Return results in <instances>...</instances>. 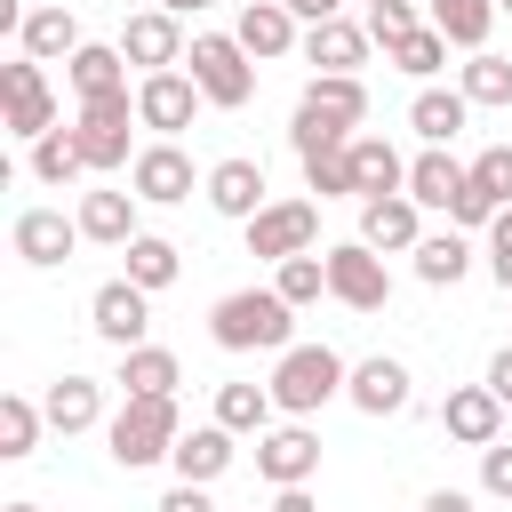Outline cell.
<instances>
[{
    "instance_id": "obj_5",
    "label": "cell",
    "mask_w": 512,
    "mask_h": 512,
    "mask_svg": "<svg viewBox=\"0 0 512 512\" xmlns=\"http://www.w3.org/2000/svg\"><path fill=\"white\" fill-rule=\"evenodd\" d=\"M128 120H136V88H128V96H96V104H80L72 136H80V152H88V168H96V176L136 168V152H128Z\"/></svg>"
},
{
    "instance_id": "obj_28",
    "label": "cell",
    "mask_w": 512,
    "mask_h": 512,
    "mask_svg": "<svg viewBox=\"0 0 512 512\" xmlns=\"http://www.w3.org/2000/svg\"><path fill=\"white\" fill-rule=\"evenodd\" d=\"M64 80H72V96H80V104H96V96H128V56H120V48H104V40H88V48L64 64Z\"/></svg>"
},
{
    "instance_id": "obj_26",
    "label": "cell",
    "mask_w": 512,
    "mask_h": 512,
    "mask_svg": "<svg viewBox=\"0 0 512 512\" xmlns=\"http://www.w3.org/2000/svg\"><path fill=\"white\" fill-rule=\"evenodd\" d=\"M304 64H320V72H360V64H368V24H352V16L312 24V32H304Z\"/></svg>"
},
{
    "instance_id": "obj_53",
    "label": "cell",
    "mask_w": 512,
    "mask_h": 512,
    "mask_svg": "<svg viewBox=\"0 0 512 512\" xmlns=\"http://www.w3.org/2000/svg\"><path fill=\"white\" fill-rule=\"evenodd\" d=\"M360 8H376V0H360Z\"/></svg>"
},
{
    "instance_id": "obj_45",
    "label": "cell",
    "mask_w": 512,
    "mask_h": 512,
    "mask_svg": "<svg viewBox=\"0 0 512 512\" xmlns=\"http://www.w3.org/2000/svg\"><path fill=\"white\" fill-rule=\"evenodd\" d=\"M480 488L512 504V440H496V448H480Z\"/></svg>"
},
{
    "instance_id": "obj_24",
    "label": "cell",
    "mask_w": 512,
    "mask_h": 512,
    "mask_svg": "<svg viewBox=\"0 0 512 512\" xmlns=\"http://www.w3.org/2000/svg\"><path fill=\"white\" fill-rule=\"evenodd\" d=\"M176 384H184V368H176L168 344H136V352H120V400H176Z\"/></svg>"
},
{
    "instance_id": "obj_25",
    "label": "cell",
    "mask_w": 512,
    "mask_h": 512,
    "mask_svg": "<svg viewBox=\"0 0 512 512\" xmlns=\"http://www.w3.org/2000/svg\"><path fill=\"white\" fill-rule=\"evenodd\" d=\"M40 408H48V432H64V440L72 432H96L104 424V384L96 376H56Z\"/></svg>"
},
{
    "instance_id": "obj_6",
    "label": "cell",
    "mask_w": 512,
    "mask_h": 512,
    "mask_svg": "<svg viewBox=\"0 0 512 512\" xmlns=\"http://www.w3.org/2000/svg\"><path fill=\"white\" fill-rule=\"evenodd\" d=\"M200 104H208V96H200L192 72H144V80H136V128H152L160 144H176Z\"/></svg>"
},
{
    "instance_id": "obj_9",
    "label": "cell",
    "mask_w": 512,
    "mask_h": 512,
    "mask_svg": "<svg viewBox=\"0 0 512 512\" xmlns=\"http://www.w3.org/2000/svg\"><path fill=\"white\" fill-rule=\"evenodd\" d=\"M0 104H8V136H24V144H40L56 128V88H48V72L32 56L0 64Z\"/></svg>"
},
{
    "instance_id": "obj_41",
    "label": "cell",
    "mask_w": 512,
    "mask_h": 512,
    "mask_svg": "<svg viewBox=\"0 0 512 512\" xmlns=\"http://www.w3.org/2000/svg\"><path fill=\"white\" fill-rule=\"evenodd\" d=\"M288 144H296V160H304V152H320V144H352V128H336V120H328V112H312V104H296Z\"/></svg>"
},
{
    "instance_id": "obj_48",
    "label": "cell",
    "mask_w": 512,
    "mask_h": 512,
    "mask_svg": "<svg viewBox=\"0 0 512 512\" xmlns=\"http://www.w3.org/2000/svg\"><path fill=\"white\" fill-rule=\"evenodd\" d=\"M288 16L312 32V24H328V16H344V0H288Z\"/></svg>"
},
{
    "instance_id": "obj_39",
    "label": "cell",
    "mask_w": 512,
    "mask_h": 512,
    "mask_svg": "<svg viewBox=\"0 0 512 512\" xmlns=\"http://www.w3.org/2000/svg\"><path fill=\"white\" fill-rule=\"evenodd\" d=\"M456 88H464V104H512V56H472L464 72H456Z\"/></svg>"
},
{
    "instance_id": "obj_30",
    "label": "cell",
    "mask_w": 512,
    "mask_h": 512,
    "mask_svg": "<svg viewBox=\"0 0 512 512\" xmlns=\"http://www.w3.org/2000/svg\"><path fill=\"white\" fill-rule=\"evenodd\" d=\"M272 384H216V424L232 432V440H264L272 432Z\"/></svg>"
},
{
    "instance_id": "obj_35",
    "label": "cell",
    "mask_w": 512,
    "mask_h": 512,
    "mask_svg": "<svg viewBox=\"0 0 512 512\" xmlns=\"http://www.w3.org/2000/svg\"><path fill=\"white\" fill-rule=\"evenodd\" d=\"M32 176H40V184H80V176H88L80 136H72V128H48V136L32 144Z\"/></svg>"
},
{
    "instance_id": "obj_13",
    "label": "cell",
    "mask_w": 512,
    "mask_h": 512,
    "mask_svg": "<svg viewBox=\"0 0 512 512\" xmlns=\"http://www.w3.org/2000/svg\"><path fill=\"white\" fill-rule=\"evenodd\" d=\"M200 192H208V208L216 216H232V224H256L272 200H264V160H248V152H232V160H216L208 176H200Z\"/></svg>"
},
{
    "instance_id": "obj_17",
    "label": "cell",
    "mask_w": 512,
    "mask_h": 512,
    "mask_svg": "<svg viewBox=\"0 0 512 512\" xmlns=\"http://www.w3.org/2000/svg\"><path fill=\"white\" fill-rule=\"evenodd\" d=\"M440 432L464 440V448H496V440H504V400H496L488 384H456V392L440 400Z\"/></svg>"
},
{
    "instance_id": "obj_8",
    "label": "cell",
    "mask_w": 512,
    "mask_h": 512,
    "mask_svg": "<svg viewBox=\"0 0 512 512\" xmlns=\"http://www.w3.org/2000/svg\"><path fill=\"white\" fill-rule=\"evenodd\" d=\"M328 296L352 304V312H384V304H392L384 256H376L368 240H336V248H328Z\"/></svg>"
},
{
    "instance_id": "obj_43",
    "label": "cell",
    "mask_w": 512,
    "mask_h": 512,
    "mask_svg": "<svg viewBox=\"0 0 512 512\" xmlns=\"http://www.w3.org/2000/svg\"><path fill=\"white\" fill-rule=\"evenodd\" d=\"M408 32H416V0H376V8H368V40L392 48V40H408Z\"/></svg>"
},
{
    "instance_id": "obj_38",
    "label": "cell",
    "mask_w": 512,
    "mask_h": 512,
    "mask_svg": "<svg viewBox=\"0 0 512 512\" xmlns=\"http://www.w3.org/2000/svg\"><path fill=\"white\" fill-rule=\"evenodd\" d=\"M40 424H48V408H32L24 392H8V400H0V456L24 464V456L40 448Z\"/></svg>"
},
{
    "instance_id": "obj_22",
    "label": "cell",
    "mask_w": 512,
    "mask_h": 512,
    "mask_svg": "<svg viewBox=\"0 0 512 512\" xmlns=\"http://www.w3.org/2000/svg\"><path fill=\"white\" fill-rule=\"evenodd\" d=\"M232 456H240V448H232V432H224L216 416H208V424H192V432H184V440L168 448V464H176V480H192V488H208V480H224V472H232Z\"/></svg>"
},
{
    "instance_id": "obj_23",
    "label": "cell",
    "mask_w": 512,
    "mask_h": 512,
    "mask_svg": "<svg viewBox=\"0 0 512 512\" xmlns=\"http://www.w3.org/2000/svg\"><path fill=\"white\" fill-rule=\"evenodd\" d=\"M136 208H144L136 192H80V208H72V216H80V240H96V248H128V240L144 232V224H136Z\"/></svg>"
},
{
    "instance_id": "obj_37",
    "label": "cell",
    "mask_w": 512,
    "mask_h": 512,
    "mask_svg": "<svg viewBox=\"0 0 512 512\" xmlns=\"http://www.w3.org/2000/svg\"><path fill=\"white\" fill-rule=\"evenodd\" d=\"M272 288L304 312V304H320L328 296V248H312V256H288V264H272Z\"/></svg>"
},
{
    "instance_id": "obj_20",
    "label": "cell",
    "mask_w": 512,
    "mask_h": 512,
    "mask_svg": "<svg viewBox=\"0 0 512 512\" xmlns=\"http://www.w3.org/2000/svg\"><path fill=\"white\" fill-rule=\"evenodd\" d=\"M80 48H88V40H80V16H72V8H56V0H48V8H24L16 56H32V64H56V56H64V64H72Z\"/></svg>"
},
{
    "instance_id": "obj_51",
    "label": "cell",
    "mask_w": 512,
    "mask_h": 512,
    "mask_svg": "<svg viewBox=\"0 0 512 512\" xmlns=\"http://www.w3.org/2000/svg\"><path fill=\"white\" fill-rule=\"evenodd\" d=\"M152 8H168V16H200V8H216V0H152Z\"/></svg>"
},
{
    "instance_id": "obj_33",
    "label": "cell",
    "mask_w": 512,
    "mask_h": 512,
    "mask_svg": "<svg viewBox=\"0 0 512 512\" xmlns=\"http://www.w3.org/2000/svg\"><path fill=\"white\" fill-rule=\"evenodd\" d=\"M464 272H472V240H464L456 224H448V232H424V240H416V280H424V288H456Z\"/></svg>"
},
{
    "instance_id": "obj_12",
    "label": "cell",
    "mask_w": 512,
    "mask_h": 512,
    "mask_svg": "<svg viewBox=\"0 0 512 512\" xmlns=\"http://www.w3.org/2000/svg\"><path fill=\"white\" fill-rule=\"evenodd\" d=\"M88 328H96L112 352H136L144 328H152V296H144L136 280H104V288L88 296Z\"/></svg>"
},
{
    "instance_id": "obj_11",
    "label": "cell",
    "mask_w": 512,
    "mask_h": 512,
    "mask_svg": "<svg viewBox=\"0 0 512 512\" xmlns=\"http://www.w3.org/2000/svg\"><path fill=\"white\" fill-rule=\"evenodd\" d=\"M128 64H144V72H176L184 64V16H168V8H136L128 24H120V40H112Z\"/></svg>"
},
{
    "instance_id": "obj_32",
    "label": "cell",
    "mask_w": 512,
    "mask_h": 512,
    "mask_svg": "<svg viewBox=\"0 0 512 512\" xmlns=\"http://www.w3.org/2000/svg\"><path fill=\"white\" fill-rule=\"evenodd\" d=\"M120 256H128V272H120V280H136L144 296H160V288L184 272V248H176V240H160V232H136Z\"/></svg>"
},
{
    "instance_id": "obj_7",
    "label": "cell",
    "mask_w": 512,
    "mask_h": 512,
    "mask_svg": "<svg viewBox=\"0 0 512 512\" xmlns=\"http://www.w3.org/2000/svg\"><path fill=\"white\" fill-rule=\"evenodd\" d=\"M312 248H320V200H272L248 224V256H264V264H288V256H312Z\"/></svg>"
},
{
    "instance_id": "obj_44",
    "label": "cell",
    "mask_w": 512,
    "mask_h": 512,
    "mask_svg": "<svg viewBox=\"0 0 512 512\" xmlns=\"http://www.w3.org/2000/svg\"><path fill=\"white\" fill-rule=\"evenodd\" d=\"M488 280L512 296V208H496V224H488Z\"/></svg>"
},
{
    "instance_id": "obj_4",
    "label": "cell",
    "mask_w": 512,
    "mask_h": 512,
    "mask_svg": "<svg viewBox=\"0 0 512 512\" xmlns=\"http://www.w3.org/2000/svg\"><path fill=\"white\" fill-rule=\"evenodd\" d=\"M104 440H112V464L144 472V464H160L184 440V416H176V400H120V416L104 424Z\"/></svg>"
},
{
    "instance_id": "obj_52",
    "label": "cell",
    "mask_w": 512,
    "mask_h": 512,
    "mask_svg": "<svg viewBox=\"0 0 512 512\" xmlns=\"http://www.w3.org/2000/svg\"><path fill=\"white\" fill-rule=\"evenodd\" d=\"M0 512H40V504H0Z\"/></svg>"
},
{
    "instance_id": "obj_1",
    "label": "cell",
    "mask_w": 512,
    "mask_h": 512,
    "mask_svg": "<svg viewBox=\"0 0 512 512\" xmlns=\"http://www.w3.org/2000/svg\"><path fill=\"white\" fill-rule=\"evenodd\" d=\"M208 336L224 352H288L296 344V304L280 288H232V296H216Z\"/></svg>"
},
{
    "instance_id": "obj_10",
    "label": "cell",
    "mask_w": 512,
    "mask_h": 512,
    "mask_svg": "<svg viewBox=\"0 0 512 512\" xmlns=\"http://www.w3.org/2000/svg\"><path fill=\"white\" fill-rule=\"evenodd\" d=\"M256 472H264L272 488H312V472H320V432H312L304 416L272 424V432L256 440Z\"/></svg>"
},
{
    "instance_id": "obj_50",
    "label": "cell",
    "mask_w": 512,
    "mask_h": 512,
    "mask_svg": "<svg viewBox=\"0 0 512 512\" xmlns=\"http://www.w3.org/2000/svg\"><path fill=\"white\" fill-rule=\"evenodd\" d=\"M424 512H472V496H464V488H432V496H424Z\"/></svg>"
},
{
    "instance_id": "obj_14",
    "label": "cell",
    "mask_w": 512,
    "mask_h": 512,
    "mask_svg": "<svg viewBox=\"0 0 512 512\" xmlns=\"http://www.w3.org/2000/svg\"><path fill=\"white\" fill-rule=\"evenodd\" d=\"M128 192H136L144 208H176V200H192V152H184V144H144L136 168H128Z\"/></svg>"
},
{
    "instance_id": "obj_31",
    "label": "cell",
    "mask_w": 512,
    "mask_h": 512,
    "mask_svg": "<svg viewBox=\"0 0 512 512\" xmlns=\"http://www.w3.org/2000/svg\"><path fill=\"white\" fill-rule=\"evenodd\" d=\"M464 120H472L464 88H416V104H408V128H416L424 144H456V136H464Z\"/></svg>"
},
{
    "instance_id": "obj_34",
    "label": "cell",
    "mask_w": 512,
    "mask_h": 512,
    "mask_svg": "<svg viewBox=\"0 0 512 512\" xmlns=\"http://www.w3.org/2000/svg\"><path fill=\"white\" fill-rule=\"evenodd\" d=\"M488 24H496V0H432V32L448 48H464V56L488 48Z\"/></svg>"
},
{
    "instance_id": "obj_54",
    "label": "cell",
    "mask_w": 512,
    "mask_h": 512,
    "mask_svg": "<svg viewBox=\"0 0 512 512\" xmlns=\"http://www.w3.org/2000/svg\"><path fill=\"white\" fill-rule=\"evenodd\" d=\"M496 8H512V0H496Z\"/></svg>"
},
{
    "instance_id": "obj_36",
    "label": "cell",
    "mask_w": 512,
    "mask_h": 512,
    "mask_svg": "<svg viewBox=\"0 0 512 512\" xmlns=\"http://www.w3.org/2000/svg\"><path fill=\"white\" fill-rule=\"evenodd\" d=\"M304 192H320V200H360V192H352V144L304 152Z\"/></svg>"
},
{
    "instance_id": "obj_49",
    "label": "cell",
    "mask_w": 512,
    "mask_h": 512,
    "mask_svg": "<svg viewBox=\"0 0 512 512\" xmlns=\"http://www.w3.org/2000/svg\"><path fill=\"white\" fill-rule=\"evenodd\" d=\"M264 512H320V504H312V488H272Z\"/></svg>"
},
{
    "instance_id": "obj_21",
    "label": "cell",
    "mask_w": 512,
    "mask_h": 512,
    "mask_svg": "<svg viewBox=\"0 0 512 512\" xmlns=\"http://www.w3.org/2000/svg\"><path fill=\"white\" fill-rule=\"evenodd\" d=\"M464 184H472V168H464L448 144H424V152L408 160V200H416V208H440V216H448V208L464 200Z\"/></svg>"
},
{
    "instance_id": "obj_29",
    "label": "cell",
    "mask_w": 512,
    "mask_h": 512,
    "mask_svg": "<svg viewBox=\"0 0 512 512\" xmlns=\"http://www.w3.org/2000/svg\"><path fill=\"white\" fill-rule=\"evenodd\" d=\"M296 104L328 112V120H336V128H352V136H360V120H368V88H360V72H312Z\"/></svg>"
},
{
    "instance_id": "obj_46",
    "label": "cell",
    "mask_w": 512,
    "mask_h": 512,
    "mask_svg": "<svg viewBox=\"0 0 512 512\" xmlns=\"http://www.w3.org/2000/svg\"><path fill=\"white\" fill-rule=\"evenodd\" d=\"M152 512H216V504H208V488H192V480H176V488H168V496H160Z\"/></svg>"
},
{
    "instance_id": "obj_40",
    "label": "cell",
    "mask_w": 512,
    "mask_h": 512,
    "mask_svg": "<svg viewBox=\"0 0 512 512\" xmlns=\"http://www.w3.org/2000/svg\"><path fill=\"white\" fill-rule=\"evenodd\" d=\"M384 56H392V64H400V72H408V80H432V72H440V64H448V40H440V32H432V24H416V32H408V40H392V48H384Z\"/></svg>"
},
{
    "instance_id": "obj_18",
    "label": "cell",
    "mask_w": 512,
    "mask_h": 512,
    "mask_svg": "<svg viewBox=\"0 0 512 512\" xmlns=\"http://www.w3.org/2000/svg\"><path fill=\"white\" fill-rule=\"evenodd\" d=\"M360 240H368L376 256H416V240H424V208H416L408 192H392V200H360Z\"/></svg>"
},
{
    "instance_id": "obj_2",
    "label": "cell",
    "mask_w": 512,
    "mask_h": 512,
    "mask_svg": "<svg viewBox=\"0 0 512 512\" xmlns=\"http://www.w3.org/2000/svg\"><path fill=\"white\" fill-rule=\"evenodd\" d=\"M344 384H352V368H344L336 344H288L280 368H272V400H280V416H312V408H328Z\"/></svg>"
},
{
    "instance_id": "obj_3",
    "label": "cell",
    "mask_w": 512,
    "mask_h": 512,
    "mask_svg": "<svg viewBox=\"0 0 512 512\" xmlns=\"http://www.w3.org/2000/svg\"><path fill=\"white\" fill-rule=\"evenodd\" d=\"M184 64H192V80H200V96H208L216 112H240V104L256 96V56H248L232 32H192Z\"/></svg>"
},
{
    "instance_id": "obj_27",
    "label": "cell",
    "mask_w": 512,
    "mask_h": 512,
    "mask_svg": "<svg viewBox=\"0 0 512 512\" xmlns=\"http://www.w3.org/2000/svg\"><path fill=\"white\" fill-rule=\"evenodd\" d=\"M352 192H360V200H392V192H408V160H400L384 136H352Z\"/></svg>"
},
{
    "instance_id": "obj_15",
    "label": "cell",
    "mask_w": 512,
    "mask_h": 512,
    "mask_svg": "<svg viewBox=\"0 0 512 512\" xmlns=\"http://www.w3.org/2000/svg\"><path fill=\"white\" fill-rule=\"evenodd\" d=\"M232 40H240L256 64H272V56L304 48V24L288 16V0H240V16H232Z\"/></svg>"
},
{
    "instance_id": "obj_47",
    "label": "cell",
    "mask_w": 512,
    "mask_h": 512,
    "mask_svg": "<svg viewBox=\"0 0 512 512\" xmlns=\"http://www.w3.org/2000/svg\"><path fill=\"white\" fill-rule=\"evenodd\" d=\"M480 384H488V392H496V400H504V408H512V344H504V352H496V360H488V376H480Z\"/></svg>"
},
{
    "instance_id": "obj_42",
    "label": "cell",
    "mask_w": 512,
    "mask_h": 512,
    "mask_svg": "<svg viewBox=\"0 0 512 512\" xmlns=\"http://www.w3.org/2000/svg\"><path fill=\"white\" fill-rule=\"evenodd\" d=\"M472 184H480L496 208H512V144H488V152L472 160Z\"/></svg>"
},
{
    "instance_id": "obj_19",
    "label": "cell",
    "mask_w": 512,
    "mask_h": 512,
    "mask_svg": "<svg viewBox=\"0 0 512 512\" xmlns=\"http://www.w3.org/2000/svg\"><path fill=\"white\" fill-rule=\"evenodd\" d=\"M8 240H16V256L24 264H64L72 248H80V216H64V208H24L16 224H8Z\"/></svg>"
},
{
    "instance_id": "obj_16",
    "label": "cell",
    "mask_w": 512,
    "mask_h": 512,
    "mask_svg": "<svg viewBox=\"0 0 512 512\" xmlns=\"http://www.w3.org/2000/svg\"><path fill=\"white\" fill-rule=\"evenodd\" d=\"M344 400H352L360 416H400V408L416 400V376H408V360H392V352H376V360H360V368H352V384H344Z\"/></svg>"
}]
</instances>
